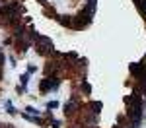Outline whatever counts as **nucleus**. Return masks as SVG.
<instances>
[{
    "mask_svg": "<svg viewBox=\"0 0 146 128\" xmlns=\"http://www.w3.org/2000/svg\"><path fill=\"white\" fill-rule=\"evenodd\" d=\"M35 45H37V51H39L41 54H47L49 51H53V41H51L49 37H43V35H37Z\"/></svg>",
    "mask_w": 146,
    "mask_h": 128,
    "instance_id": "nucleus-1",
    "label": "nucleus"
},
{
    "mask_svg": "<svg viewBox=\"0 0 146 128\" xmlns=\"http://www.w3.org/2000/svg\"><path fill=\"white\" fill-rule=\"evenodd\" d=\"M58 83H60V80H58V78H45V80L41 81V91L55 89V87H58Z\"/></svg>",
    "mask_w": 146,
    "mask_h": 128,
    "instance_id": "nucleus-2",
    "label": "nucleus"
},
{
    "mask_svg": "<svg viewBox=\"0 0 146 128\" xmlns=\"http://www.w3.org/2000/svg\"><path fill=\"white\" fill-rule=\"evenodd\" d=\"M142 68H144V66H142V64H131V72H133V74H135V76H142Z\"/></svg>",
    "mask_w": 146,
    "mask_h": 128,
    "instance_id": "nucleus-3",
    "label": "nucleus"
},
{
    "mask_svg": "<svg viewBox=\"0 0 146 128\" xmlns=\"http://www.w3.org/2000/svg\"><path fill=\"white\" fill-rule=\"evenodd\" d=\"M58 18H60V23L62 25H72V18L70 16H58Z\"/></svg>",
    "mask_w": 146,
    "mask_h": 128,
    "instance_id": "nucleus-4",
    "label": "nucleus"
},
{
    "mask_svg": "<svg viewBox=\"0 0 146 128\" xmlns=\"http://www.w3.org/2000/svg\"><path fill=\"white\" fill-rule=\"evenodd\" d=\"M64 113H66V115H72V113H74V103H66L64 105Z\"/></svg>",
    "mask_w": 146,
    "mask_h": 128,
    "instance_id": "nucleus-5",
    "label": "nucleus"
},
{
    "mask_svg": "<svg viewBox=\"0 0 146 128\" xmlns=\"http://www.w3.org/2000/svg\"><path fill=\"white\" fill-rule=\"evenodd\" d=\"M56 107H58L56 101H49V103H47V109H56Z\"/></svg>",
    "mask_w": 146,
    "mask_h": 128,
    "instance_id": "nucleus-6",
    "label": "nucleus"
},
{
    "mask_svg": "<svg viewBox=\"0 0 146 128\" xmlns=\"http://www.w3.org/2000/svg\"><path fill=\"white\" fill-rule=\"evenodd\" d=\"M25 111H27V113H29V115H37V111H35L33 107H27V109H25Z\"/></svg>",
    "mask_w": 146,
    "mask_h": 128,
    "instance_id": "nucleus-7",
    "label": "nucleus"
},
{
    "mask_svg": "<svg viewBox=\"0 0 146 128\" xmlns=\"http://www.w3.org/2000/svg\"><path fill=\"white\" fill-rule=\"evenodd\" d=\"M2 62H4V54H2V51H0V66H2Z\"/></svg>",
    "mask_w": 146,
    "mask_h": 128,
    "instance_id": "nucleus-8",
    "label": "nucleus"
}]
</instances>
